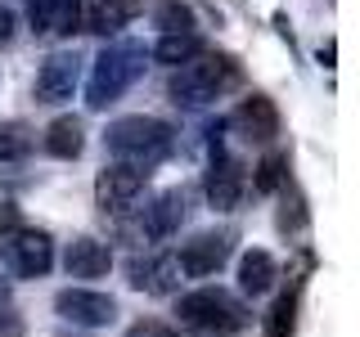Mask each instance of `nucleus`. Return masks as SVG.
<instances>
[{"instance_id": "obj_1", "label": "nucleus", "mask_w": 360, "mask_h": 337, "mask_svg": "<svg viewBox=\"0 0 360 337\" xmlns=\"http://www.w3.org/2000/svg\"><path fill=\"white\" fill-rule=\"evenodd\" d=\"M104 149L117 157V162L135 166V171H153V166L176 149V131L167 126L162 117H144V112H135V117L108 121Z\"/></svg>"}, {"instance_id": "obj_2", "label": "nucleus", "mask_w": 360, "mask_h": 337, "mask_svg": "<svg viewBox=\"0 0 360 337\" xmlns=\"http://www.w3.org/2000/svg\"><path fill=\"white\" fill-rule=\"evenodd\" d=\"M144 59H149V50L135 41H112L104 50L95 54V63H90V81H86V104L95 112H104L112 99H122L127 90L135 86V77L144 72Z\"/></svg>"}, {"instance_id": "obj_3", "label": "nucleus", "mask_w": 360, "mask_h": 337, "mask_svg": "<svg viewBox=\"0 0 360 337\" xmlns=\"http://www.w3.org/2000/svg\"><path fill=\"white\" fill-rule=\"evenodd\" d=\"M234 81H239V67H234V59L202 50L194 63H185V67H176V72H172L167 95H172L180 108H202V104H217V99Z\"/></svg>"}, {"instance_id": "obj_4", "label": "nucleus", "mask_w": 360, "mask_h": 337, "mask_svg": "<svg viewBox=\"0 0 360 337\" xmlns=\"http://www.w3.org/2000/svg\"><path fill=\"white\" fill-rule=\"evenodd\" d=\"M180 324H189V329H198V333H207V337H234V333H243L248 329V306L234 292H225V288H194V292H185L180 297Z\"/></svg>"}, {"instance_id": "obj_5", "label": "nucleus", "mask_w": 360, "mask_h": 337, "mask_svg": "<svg viewBox=\"0 0 360 337\" xmlns=\"http://www.w3.org/2000/svg\"><path fill=\"white\" fill-rule=\"evenodd\" d=\"M0 261L14 279H41L54 265V239L45 230H14L9 239H0Z\"/></svg>"}, {"instance_id": "obj_6", "label": "nucleus", "mask_w": 360, "mask_h": 337, "mask_svg": "<svg viewBox=\"0 0 360 337\" xmlns=\"http://www.w3.org/2000/svg\"><path fill=\"white\" fill-rule=\"evenodd\" d=\"M77 86H82V54L77 50H54L50 59L41 63L32 95H37V104L59 108V104H68V99L77 95Z\"/></svg>"}, {"instance_id": "obj_7", "label": "nucleus", "mask_w": 360, "mask_h": 337, "mask_svg": "<svg viewBox=\"0 0 360 337\" xmlns=\"http://www.w3.org/2000/svg\"><path fill=\"white\" fill-rule=\"evenodd\" d=\"M144 180H149V171H135V166H127V162L104 166V171L95 176L99 211H104V216H122V211H131L135 202H140V194H144Z\"/></svg>"}, {"instance_id": "obj_8", "label": "nucleus", "mask_w": 360, "mask_h": 337, "mask_svg": "<svg viewBox=\"0 0 360 337\" xmlns=\"http://www.w3.org/2000/svg\"><path fill=\"white\" fill-rule=\"evenodd\" d=\"M54 310L68 324H82V329H104V324L117 319V301L108 292H95V288H63L54 297Z\"/></svg>"}, {"instance_id": "obj_9", "label": "nucleus", "mask_w": 360, "mask_h": 337, "mask_svg": "<svg viewBox=\"0 0 360 337\" xmlns=\"http://www.w3.org/2000/svg\"><path fill=\"white\" fill-rule=\"evenodd\" d=\"M230 234H217V230H207V234H194L185 247L176 252V261H180V275L185 279H207V275H217V270L230 261Z\"/></svg>"}, {"instance_id": "obj_10", "label": "nucleus", "mask_w": 360, "mask_h": 337, "mask_svg": "<svg viewBox=\"0 0 360 337\" xmlns=\"http://www.w3.org/2000/svg\"><path fill=\"white\" fill-rule=\"evenodd\" d=\"M202 189H207V202L217 211H234V207H239V202H243V166H239V157H230L225 149H212Z\"/></svg>"}, {"instance_id": "obj_11", "label": "nucleus", "mask_w": 360, "mask_h": 337, "mask_svg": "<svg viewBox=\"0 0 360 337\" xmlns=\"http://www.w3.org/2000/svg\"><path fill=\"white\" fill-rule=\"evenodd\" d=\"M63 270L68 279H104L112 270V247L104 239H95V234H77L63 247Z\"/></svg>"}, {"instance_id": "obj_12", "label": "nucleus", "mask_w": 360, "mask_h": 337, "mask_svg": "<svg viewBox=\"0 0 360 337\" xmlns=\"http://www.w3.org/2000/svg\"><path fill=\"white\" fill-rule=\"evenodd\" d=\"M189 216V189H162L149 207H144V234L149 239H172Z\"/></svg>"}, {"instance_id": "obj_13", "label": "nucleus", "mask_w": 360, "mask_h": 337, "mask_svg": "<svg viewBox=\"0 0 360 337\" xmlns=\"http://www.w3.org/2000/svg\"><path fill=\"white\" fill-rule=\"evenodd\" d=\"M144 0H90L86 14H82V27L95 32V37H117L127 22L140 18Z\"/></svg>"}, {"instance_id": "obj_14", "label": "nucleus", "mask_w": 360, "mask_h": 337, "mask_svg": "<svg viewBox=\"0 0 360 337\" xmlns=\"http://www.w3.org/2000/svg\"><path fill=\"white\" fill-rule=\"evenodd\" d=\"M180 279H185V275H180L176 252H158V256H149V261H135V265H131V288L153 292V297H162V292H176Z\"/></svg>"}, {"instance_id": "obj_15", "label": "nucleus", "mask_w": 360, "mask_h": 337, "mask_svg": "<svg viewBox=\"0 0 360 337\" xmlns=\"http://www.w3.org/2000/svg\"><path fill=\"white\" fill-rule=\"evenodd\" d=\"M27 22H32V32L72 37L82 27V0H27Z\"/></svg>"}, {"instance_id": "obj_16", "label": "nucleus", "mask_w": 360, "mask_h": 337, "mask_svg": "<svg viewBox=\"0 0 360 337\" xmlns=\"http://www.w3.org/2000/svg\"><path fill=\"white\" fill-rule=\"evenodd\" d=\"M234 126H239L248 140H257V144H270L279 135V108H275V99H266V95H248L239 112H234Z\"/></svg>"}, {"instance_id": "obj_17", "label": "nucleus", "mask_w": 360, "mask_h": 337, "mask_svg": "<svg viewBox=\"0 0 360 337\" xmlns=\"http://www.w3.org/2000/svg\"><path fill=\"white\" fill-rule=\"evenodd\" d=\"M275 279H279V265H275L270 252L248 247V252L239 256V292H243V297H262V292L275 288Z\"/></svg>"}, {"instance_id": "obj_18", "label": "nucleus", "mask_w": 360, "mask_h": 337, "mask_svg": "<svg viewBox=\"0 0 360 337\" xmlns=\"http://www.w3.org/2000/svg\"><path fill=\"white\" fill-rule=\"evenodd\" d=\"M86 149V126L82 117H54L50 126H45V153L59 157V162H72V157H82Z\"/></svg>"}, {"instance_id": "obj_19", "label": "nucleus", "mask_w": 360, "mask_h": 337, "mask_svg": "<svg viewBox=\"0 0 360 337\" xmlns=\"http://www.w3.org/2000/svg\"><path fill=\"white\" fill-rule=\"evenodd\" d=\"M149 54L158 63H167V67H185V63H194L202 54V41L194 37V32H167V37H158V45Z\"/></svg>"}, {"instance_id": "obj_20", "label": "nucleus", "mask_w": 360, "mask_h": 337, "mask_svg": "<svg viewBox=\"0 0 360 337\" xmlns=\"http://www.w3.org/2000/svg\"><path fill=\"white\" fill-rule=\"evenodd\" d=\"M288 180V157L284 153H266L262 162H257V176H252V189L257 194H279Z\"/></svg>"}, {"instance_id": "obj_21", "label": "nucleus", "mask_w": 360, "mask_h": 337, "mask_svg": "<svg viewBox=\"0 0 360 337\" xmlns=\"http://www.w3.org/2000/svg\"><path fill=\"white\" fill-rule=\"evenodd\" d=\"M292 329H297V292H284L266 315V337H292Z\"/></svg>"}, {"instance_id": "obj_22", "label": "nucleus", "mask_w": 360, "mask_h": 337, "mask_svg": "<svg viewBox=\"0 0 360 337\" xmlns=\"http://www.w3.org/2000/svg\"><path fill=\"white\" fill-rule=\"evenodd\" d=\"M27 149H32L27 121H5V126H0V162H14V157H22Z\"/></svg>"}, {"instance_id": "obj_23", "label": "nucleus", "mask_w": 360, "mask_h": 337, "mask_svg": "<svg viewBox=\"0 0 360 337\" xmlns=\"http://www.w3.org/2000/svg\"><path fill=\"white\" fill-rule=\"evenodd\" d=\"M158 27H162V37H167V32H189L194 22H189V9L180 5V0H162V9H158Z\"/></svg>"}, {"instance_id": "obj_24", "label": "nucleus", "mask_w": 360, "mask_h": 337, "mask_svg": "<svg viewBox=\"0 0 360 337\" xmlns=\"http://www.w3.org/2000/svg\"><path fill=\"white\" fill-rule=\"evenodd\" d=\"M127 337H180L172 324H162V319H140V324H131Z\"/></svg>"}, {"instance_id": "obj_25", "label": "nucleus", "mask_w": 360, "mask_h": 337, "mask_svg": "<svg viewBox=\"0 0 360 337\" xmlns=\"http://www.w3.org/2000/svg\"><path fill=\"white\" fill-rule=\"evenodd\" d=\"M14 32H18L14 9H9V5H0V45H9V41H14Z\"/></svg>"}, {"instance_id": "obj_26", "label": "nucleus", "mask_w": 360, "mask_h": 337, "mask_svg": "<svg viewBox=\"0 0 360 337\" xmlns=\"http://www.w3.org/2000/svg\"><path fill=\"white\" fill-rule=\"evenodd\" d=\"M9 301V275H5V261H0V306Z\"/></svg>"}]
</instances>
